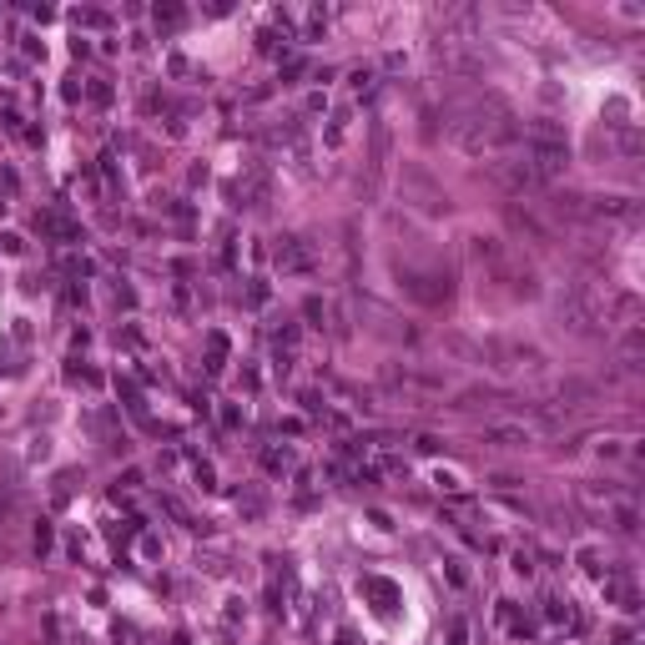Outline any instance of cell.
I'll return each instance as SVG.
<instances>
[{"instance_id":"6da1fadb","label":"cell","mask_w":645,"mask_h":645,"mask_svg":"<svg viewBox=\"0 0 645 645\" xmlns=\"http://www.w3.org/2000/svg\"><path fill=\"white\" fill-rule=\"evenodd\" d=\"M449 137H454L459 152H469V157H494V162L514 157V152H520V141H524L514 111H509L504 101H494V96L489 101H474V106H459Z\"/></svg>"},{"instance_id":"7a4b0ae2","label":"cell","mask_w":645,"mask_h":645,"mask_svg":"<svg viewBox=\"0 0 645 645\" xmlns=\"http://www.w3.org/2000/svg\"><path fill=\"white\" fill-rule=\"evenodd\" d=\"M494 182H499L504 192H509V197H540V192H545V182L540 177H534V166L524 162V152H514V157H499V162H494Z\"/></svg>"},{"instance_id":"3957f363","label":"cell","mask_w":645,"mask_h":645,"mask_svg":"<svg viewBox=\"0 0 645 645\" xmlns=\"http://www.w3.org/2000/svg\"><path fill=\"white\" fill-rule=\"evenodd\" d=\"M313 247H308V238H283L277 242V267L283 272H313Z\"/></svg>"},{"instance_id":"277c9868","label":"cell","mask_w":645,"mask_h":645,"mask_svg":"<svg viewBox=\"0 0 645 645\" xmlns=\"http://www.w3.org/2000/svg\"><path fill=\"white\" fill-rule=\"evenodd\" d=\"M489 449H524L529 444V428L524 423H484V434H479Z\"/></svg>"},{"instance_id":"5b68a950","label":"cell","mask_w":645,"mask_h":645,"mask_svg":"<svg viewBox=\"0 0 645 645\" xmlns=\"http://www.w3.org/2000/svg\"><path fill=\"white\" fill-rule=\"evenodd\" d=\"M615 529H620V534H635V529H640L635 504H620V509H615Z\"/></svg>"}]
</instances>
